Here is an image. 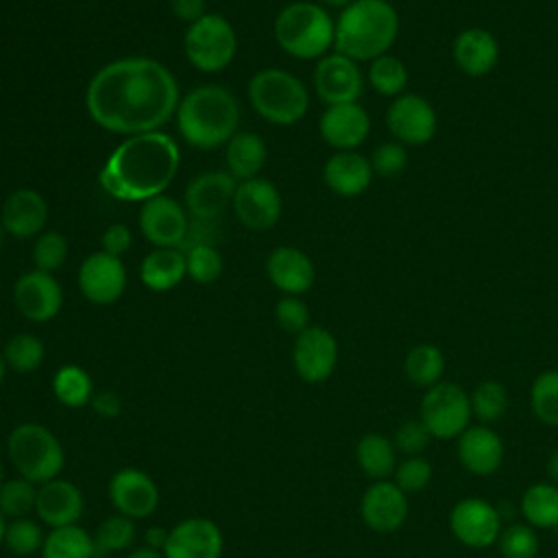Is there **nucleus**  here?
<instances>
[{
    "label": "nucleus",
    "instance_id": "f3484780",
    "mask_svg": "<svg viewBox=\"0 0 558 558\" xmlns=\"http://www.w3.org/2000/svg\"><path fill=\"white\" fill-rule=\"evenodd\" d=\"M190 218L183 205L170 196H153L140 209V229L157 248H179L187 233Z\"/></svg>",
    "mask_w": 558,
    "mask_h": 558
},
{
    "label": "nucleus",
    "instance_id": "423d86ee",
    "mask_svg": "<svg viewBox=\"0 0 558 558\" xmlns=\"http://www.w3.org/2000/svg\"><path fill=\"white\" fill-rule=\"evenodd\" d=\"M248 100L266 122L279 126L299 122L310 107L305 83L292 72L279 68L259 70L248 81Z\"/></svg>",
    "mask_w": 558,
    "mask_h": 558
},
{
    "label": "nucleus",
    "instance_id": "39448f33",
    "mask_svg": "<svg viewBox=\"0 0 558 558\" xmlns=\"http://www.w3.org/2000/svg\"><path fill=\"white\" fill-rule=\"evenodd\" d=\"M275 39L290 57L323 59L336 39V22L316 2L299 0L275 17Z\"/></svg>",
    "mask_w": 558,
    "mask_h": 558
},
{
    "label": "nucleus",
    "instance_id": "412c9836",
    "mask_svg": "<svg viewBox=\"0 0 558 558\" xmlns=\"http://www.w3.org/2000/svg\"><path fill=\"white\" fill-rule=\"evenodd\" d=\"M320 137L336 150H355L371 133V116L360 102L329 105L318 120Z\"/></svg>",
    "mask_w": 558,
    "mask_h": 558
},
{
    "label": "nucleus",
    "instance_id": "473e14b6",
    "mask_svg": "<svg viewBox=\"0 0 558 558\" xmlns=\"http://www.w3.org/2000/svg\"><path fill=\"white\" fill-rule=\"evenodd\" d=\"M445 368H447L445 353L440 351V347L432 342L414 344L403 360V373L408 381L421 390H427L438 381H442Z\"/></svg>",
    "mask_w": 558,
    "mask_h": 558
},
{
    "label": "nucleus",
    "instance_id": "a19ab883",
    "mask_svg": "<svg viewBox=\"0 0 558 558\" xmlns=\"http://www.w3.org/2000/svg\"><path fill=\"white\" fill-rule=\"evenodd\" d=\"M135 538V525L133 519L118 514L109 517L100 523L94 536V547H96V558H105L111 551H122L126 549Z\"/></svg>",
    "mask_w": 558,
    "mask_h": 558
},
{
    "label": "nucleus",
    "instance_id": "79ce46f5",
    "mask_svg": "<svg viewBox=\"0 0 558 558\" xmlns=\"http://www.w3.org/2000/svg\"><path fill=\"white\" fill-rule=\"evenodd\" d=\"M408 497L423 493L434 480V466L425 456H405L390 477Z\"/></svg>",
    "mask_w": 558,
    "mask_h": 558
},
{
    "label": "nucleus",
    "instance_id": "7c9ffc66",
    "mask_svg": "<svg viewBox=\"0 0 558 558\" xmlns=\"http://www.w3.org/2000/svg\"><path fill=\"white\" fill-rule=\"evenodd\" d=\"M519 512L534 530L558 527V484L549 480L532 482L519 499Z\"/></svg>",
    "mask_w": 558,
    "mask_h": 558
},
{
    "label": "nucleus",
    "instance_id": "dca6fc26",
    "mask_svg": "<svg viewBox=\"0 0 558 558\" xmlns=\"http://www.w3.org/2000/svg\"><path fill=\"white\" fill-rule=\"evenodd\" d=\"M231 203L238 220L251 231H266L281 216V194L272 181L262 177L240 181Z\"/></svg>",
    "mask_w": 558,
    "mask_h": 558
},
{
    "label": "nucleus",
    "instance_id": "1a4fd4ad",
    "mask_svg": "<svg viewBox=\"0 0 558 558\" xmlns=\"http://www.w3.org/2000/svg\"><path fill=\"white\" fill-rule=\"evenodd\" d=\"M418 418L434 440H456L471 425V397L460 384L442 379L423 390Z\"/></svg>",
    "mask_w": 558,
    "mask_h": 558
},
{
    "label": "nucleus",
    "instance_id": "de8ad7c7",
    "mask_svg": "<svg viewBox=\"0 0 558 558\" xmlns=\"http://www.w3.org/2000/svg\"><path fill=\"white\" fill-rule=\"evenodd\" d=\"M432 434L425 427V423L414 416L403 421L401 425H397L395 434H392V442L397 447V451L405 458V456H423V451L429 447L432 442Z\"/></svg>",
    "mask_w": 558,
    "mask_h": 558
},
{
    "label": "nucleus",
    "instance_id": "c03bdc74",
    "mask_svg": "<svg viewBox=\"0 0 558 558\" xmlns=\"http://www.w3.org/2000/svg\"><path fill=\"white\" fill-rule=\"evenodd\" d=\"M44 532L39 527L37 521L33 519H13L11 523H7V534H4V545L9 547L11 554L15 556H31L37 549L44 547Z\"/></svg>",
    "mask_w": 558,
    "mask_h": 558
},
{
    "label": "nucleus",
    "instance_id": "603ef678",
    "mask_svg": "<svg viewBox=\"0 0 558 558\" xmlns=\"http://www.w3.org/2000/svg\"><path fill=\"white\" fill-rule=\"evenodd\" d=\"M100 244H102V251L109 253V255H116L120 257L122 253H126L133 244V235H131V229L122 222H113L105 229L102 238H100Z\"/></svg>",
    "mask_w": 558,
    "mask_h": 558
},
{
    "label": "nucleus",
    "instance_id": "393cba45",
    "mask_svg": "<svg viewBox=\"0 0 558 558\" xmlns=\"http://www.w3.org/2000/svg\"><path fill=\"white\" fill-rule=\"evenodd\" d=\"M48 220V205L44 196L35 190L20 187L11 192L2 205L0 222L9 235L24 240L39 235Z\"/></svg>",
    "mask_w": 558,
    "mask_h": 558
},
{
    "label": "nucleus",
    "instance_id": "f03ea898",
    "mask_svg": "<svg viewBox=\"0 0 558 558\" xmlns=\"http://www.w3.org/2000/svg\"><path fill=\"white\" fill-rule=\"evenodd\" d=\"M179 144L161 131L126 137L105 161L98 183L118 201H148L177 177Z\"/></svg>",
    "mask_w": 558,
    "mask_h": 558
},
{
    "label": "nucleus",
    "instance_id": "4c0bfd02",
    "mask_svg": "<svg viewBox=\"0 0 558 558\" xmlns=\"http://www.w3.org/2000/svg\"><path fill=\"white\" fill-rule=\"evenodd\" d=\"M54 397L68 408H81L92 401L94 386L92 377L76 364H65L54 373L52 379Z\"/></svg>",
    "mask_w": 558,
    "mask_h": 558
},
{
    "label": "nucleus",
    "instance_id": "c85d7f7f",
    "mask_svg": "<svg viewBox=\"0 0 558 558\" xmlns=\"http://www.w3.org/2000/svg\"><path fill=\"white\" fill-rule=\"evenodd\" d=\"M185 275V253L179 248H155L142 259L140 266V279L153 292L177 288Z\"/></svg>",
    "mask_w": 558,
    "mask_h": 558
},
{
    "label": "nucleus",
    "instance_id": "0e129e2a",
    "mask_svg": "<svg viewBox=\"0 0 558 558\" xmlns=\"http://www.w3.org/2000/svg\"><path fill=\"white\" fill-rule=\"evenodd\" d=\"M2 475H4V471H2V464H0V484L4 482V480H2Z\"/></svg>",
    "mask_w": 558,
    "mask_h": 558
},
{
    "label": "nucleus",
    "instance_id": "37998d69",
    "mask_svg": "<svg viewBox=\"0 0 558 558\" xmlns=\"http://www.w3.org/2000/svg\"><path fill=\"white\" fill-rule=\"evenodd\" d=\"M35 499L37 488L24 477L0 484V512L9 519L26 517L31 510H35Z\"/></svg>",
    "mask_w": 558,
    "mask_h": 558
},
{
    "label": "nucleus",
    "instance_id": "72a5a7b5",
    "mask_svg": "<svg viewBox=\"0 0 558 558\" xmlns=\"http://www.w3.org/2000/svg\"><path fill=\"white\" fill-rule=\"evenodd\" d=\"M41 556L44 558H96L94 536H89L78 525L52 527V532L44 538Z\"/></svg>",
    "mask_w": 558,
    "mask_h": 558
},
{
    "label": "nucleus",
    "instance_id": "9b49d317",
    "mask_svg": "<svg viewBox=\"0 0 558 558\" xmlns=\"http://www.w3.org/2000/svg\"><path fill=\"white\" fill-rule=\"evenodd\" d=\"M386 126L403 146H423L434 140L438 116L427 98L405 92L388 105Z\"/></svg>",
    "mask_w": 558,
    "mask_h": 558
},
{
    "label": "nucleus",
    "instance_id": "20e7f679",
    "mask_svg": "<svg viewBox=\"0 0 558 558\" xmlns=\"http://www.w3.org/2000/svg\"><path fill=\"white\" fill-rule=\"evenodd\" d=\"M177 129L183 140L201 150L227 144L240 124L235 96L220 85H201L190 89L177 107Z\"/></svg>",
    "mask_w": 558,
    "mask_h": 558
},
{
    "label": "nucleus",
    "instance_id": "9d476101",
    "mask_svg": "<svg viewBox=\"0 0 558 558\" xmlns=\"http://www.w3.org/2000/svg\"><path fill=\"white\" fill-rule=\"evenodd\" d=\"M451 536L469 549H488L497 543L504 527L499 508L484 497H462L449 510Z\"/></svg>",
    "mask_w": 558,
    "mask_h": 558
},
{
    "label": "nucleus",
    "instance_id": "f8f14e48",
    "mask_svg": "<svg viewBox=\"0 0 558 558\" xmlns=\"http://www.w3.org/2000/svg\"><path fill=\"white\" fill-rule=\"evenodd\" d=\"M292 362L296 375L307 384H323L331 377L338 364V340L325 327L310 325L296 333Z\"/></svg>",
    "mask_w": 558,
    "mask_h": 558
},
{
    "label": "nucleus",
    "instance_id": "6e6d98bb",
    "mask_svg": "<svg viewBox=\"0 0 558 558\" xmlns=\"http://www.w3.org/2000/svg\"><path fill=\"white\" fill-rule=\"evenodd\" d=\"M166 538H168V532H166V530H161V527H150V530L146 532L148 547H153V549H157V547H161V549H163Z\"/></svg>",
    "mask_w": 558,
    "mask_h": 558
},
{
    "label": "nucleus",
    "instance_id": "cd10ccee",
    "mask_svg": "<svg viewBox=\"0 0 558 558\" xmlns=\"http://www.w3.org/2000/svg\"><path fill=\"white\" fill-rule=\"evenodd\" d=\"M371 159L357 150H336L323 168V179L338 196H357L373 181Z\"/></svg>",
    "mask_w": 558,
    "mask_h": 558
},
{
    "label": "nucleus",
    "instance_id": "f257e3e1",
    "mask_svg": "<svg viewBox=\"0 0 558 558\" xmlns=\"http://www.w3.org/2000/svg\"><path fill=\"white\" fill-rule=\"evenodd\" d=\"M172 72L150 57H126L100 68L87 85L85 107L105 131L140 135L159 131L179 107Z\"/></svg>",
    "mask_w": 558,
    "mask_h": 558
},
{
    "label": "nucleus",
    "instance_id": "3c124183",
    "mask_svg": "<svg viewBox=\"0 0 558 558\" xmlns=\"http://www.w3.org/2000/svg\"><path fill=\"white\" fill-rule=\"evenodd\" d=\"M214 220H203V218H192L187 225V233L183 242L179 244L181 253H187L194 246H216V240L220 238V229L214 225Z\"/></svg>",
    "mask_w": 558,
    "mask_h": 558
},
{
    "label": "nucleus",
    "instance_id": "7ed1b4c3",
    "mask_svg": "<svg viewBox=\"0 0 558 558\" xmlns=\"http://www.w3.org/2000/svg\"><path fill=\"white\" fill-rule=\"evenodd\" d=\"M401 20L388 0H353L336 20V52L353 61L388 54L399 37Z\"/></svg>",
    "mask_w": 558,
    "mask_h": 558
},
{
    "label": "nucleus",
    "instance_id": "13d9d810",
    "mask_svg": "<svg viewBox=\"0 0 558 558\" xmlns=\"http://www.w3.org/2000/svg\"><path fill=\"white\" fill-rule=\"evenodd\" d=\"M126 558H163L157 549H153V547H140V549H135V551H131Z\"/></svg>",
    "mask_w": 558,
    "mask_h": 558
},
{
    "label": "nucleus",
    "instance_id": "aec40b11",
    "mask_svg": "<svg viewBox=\"0 0 558 558\" xmlns=\"http://www.w3.org/2000/svg\"><path fill=\"white\" fill-rule=\"evenodd\" d=\"M222 532L205 517H192L177 523L166 538L163 558H220Z\"/></svg>",
    "mask_w": 558,
    "mask_h": 558
},
{
    "label": "nucleus",
    "instance_id": "6e6552de",
    "mask_svg": "<svg viewBox=\"0 0 558 558\" xmlns=\"http://www.w3.org/2000/svg\"><path fill=\"white\" fill-rule=\"evenodd\" d=\"M238 50L233 26L218 13H205L192 22L183 37V52L187 61L201 72L225 70Z\"/></svg>",
    "mask_w": 558,
    "mask_h": 558
},
{
    "label": "nucleus",
    "instance_id": "ddd939ff",
    "mask_svg": "<svg viewBox=\"0 0 558 558\" xmlns=\"http://www.w3.org/2000/svg\"><path fill=\"white\" fill-rule=\"evenodd\" d=\"M456 453L466 473L475 477H490L506 460V445L493 425L471 423L456 438Z\"/></svg>",
    "mask_w": 558,
    "mask_h": 558
},
{
    "label": "nucleus",
    "instance_id": "4be33fe9",
    "mask_svg": "<svg viewBox=\"0 0 558 558\" xmlns=\"http://www.w3.org/2000/svg\"><path fill=\"white\" fill-rule=\"evenodd\" d=\"M109 499L120 514L129 519H144L155 512L159 504V490L144 471L120 469L109 482Z\"/></svg>",
    "mask_w": 558,
    "mask_h": 558
},
{
    "label": "nucleus",
    "instance_id": "bb28decb",
    "mask_svg": "<svg viewBox=\"0 0 558 558\" xmlns=\"http://www.w3.org/2000/svg\"><path fill=\"white\" fill-rule=\"evenodd\" d=\"M37 517L50 527L74 525L83 514V495L68 480H50L37 488Z\"/></svg>",
    "mask_w": 558,
    "mask_h": 558
},
{
    "label": "nucleus",
    "instance_id": "a878e982",
    "mask_svg": "<svg viewBox=\"0 0 558 558\" xmlns=\"http://www.w3.org/2000/svg\"><path fill=\"white\" fill-rule=\"evenodd\" d=\"M266 275L286 294L299 296L307 292L314 283V264L296 246H275L266 259Z\"/></svg>",
    "mask_w": 558,
    "mask_h": 558
},
{
    "label": "nucleus",
    "instance_id": "6ab92c4d",
    "mask_svg": "<svg viewBox=\"0 0 558 558\" xmlns=\"http://www.w3.org/2000/svg\"><path fill=\"white\" fill-rule=\"evenodd\" d=\"M78 288L83 296L96 305L118 301L126 288V268L122 259L105 251L87 255L78 268Z\"/></svg>",
    "mask_w": 558,
    "mask_h": 558
},
{
    "label": "nucleus",
    "instance_id": "c756f323",
    "mask_svg": "<svg viewBox=\"0 0 558 558\" xmlns=\"http://www.w3.org/2000/svg\"><path fill=\"white\" fill-rule=\"evenodd\" d=\"M355 458H357L362 473L366 477H371L373 482L390 480L399 464V451H397L392 438H388L379 432H368L357 440Z\"/></svg>",
    "mask_w": 558,
    "mask_h": 558
},
{
    "label": "nucleus",
    "instance_id": "052dcab7",
    "mask_svg": "<svg viewBox=\"0 0 558 558\" xmlns=\"http://www.w3.org/2000/svg\"><path fill=\"white\" fill-rule=\"evenodd\" d=\"M4 534H7V517L0 512V545L4 543Z\"/></svg>",
    "mask_w": 558,
    "mask_h": 558
},
{
    "label": "nucleus",
    "instance_id": "2eb2a0df",
    "mask_svg": "<svg viewBox=\"0 0 558 558\" xmlns=\"http://www.w3.org/2000/svg\"><path fill=\"white\" fill-rule=\"evenodd\" d=\"M314 89L316 96L329 107V105H342V102H357L364 89V76L357 65V61L331 52L318 59L314 68Z\"/></svg>",
    "mask_w": 558,
    "mask_h": 558
},
{
    "label": "nucleus",
    "instance_id": "b1692460",
    "mask_svg": "<svg viewBox=\"0 0 558 558\" xmlns=\"http://www.w3.org/2000/svg\"><path fill=\"white\" fill-rule=\"evenodd\" d=\"M235 187V179L225 170L201 172L185 187V207L192 218L214 220L233 201Z\"/></svg>",
    "mask_w": 558,
    "mask_h": 558
},
{
    "label": "nucleus",
    "instance_id": "2f4dec72",
    "mask_svg": "<svg viewBox=\"0 0 558 558\" xmlns=\"http://www.w3.org/2000/svg\"><path fill=\"white\" fill-rule=\"evenodd\" d=\"M225 159L229 166V174L238 181H246L259 174L268 159V148L257 133L240 131L227 142Z\"/></svg>",
    "mask_w": 558,
    "mask_h": 558
},
{
    "label": "nucleus",
    "instance_id": "864d4df0",
    "mask_svg": "<svg viewBox=\"0 0 558 558\" xmlns=\"http://www.w3.org/2000/svg\"><path fill=\"white\" fill-rule=\"evenodd\" d=\"M170 11L181 22H196L205 15V0H170Z\"/></svg>",
    "mask_w": 558,
    "mask_h": 558
},
{
    "label": "nucleus",
    "instance_id": "680f3d73",
    "mask_svg": "<svg viewBox=\"0 0 558 558\" xmlns=\"http://www.w3.org/2000/svg\"><path fill=\"white\" fill-rule=\"evenodd\" d=\"M4 373H7V362H4V357L0 355V384L4 381Z\"/></svg>",
    "mask_w": 558,
    "mask_h": 558
},
{
    "label": "nucleus",
    "instance_id": "4468645a",
    "mask_svg": "<svg viewBox=\"0 0 558 558\" xmlns=\"http://www.w3.org/2000/svg\"><path fill=\"white\" fill-rule=\"evenodd\" d=\"M360 514L368 530L377 534H392L408 521L410 501L392 480H377L364 490L360 499Z\"/></svg>",
    "mask_w": 558,
    "mask_h": 558
},
{
    "label": "nucleus",
    "instance_id": "5fc2aeb1",
    "mask_svg": "<svg viewBox=\"0 0 558 558\" xmlns=\"http://www.w3.org/2000/svg\"><path fill=\"white\" fill-rule=\"evenodd\" d=\"M92 405L105 418H113V416L120 414V399L113 392H107V390L92 397Z\"/></svg>",
    "mask_w": 558,
    "mask_h": 558
},
{
    "label": "nucleus",
    "instance_id": "8fccbe9b",
    "mask_svg": "<svg viewBox=\"0 0 558 558\" xmlns=\"http://www.w3.org/2000/svg\"><path fill=\"white\" fill-rule=\"evenodd\" d=\"M275 318H277L279 327L290 333H301L303 329L310 327L307 305L299 296H292V294H286L283 299L277 301Z\"/></svg>",
    "mask_w": 558,
    "mask_h": 558
},
{
    "label": "nucleus",
    "instance_id": "f704fd0d",
    "mask_svg": "<svg viewBox=\"0 0 558 558\" xmlns=\"http://www.w3.org/2000/svg\"><path fill=\"white\" fill-rule=\"evenodd\" d=\"M473 418L482 425H495L501 421L510 408L508 388L497 379H482L469 392Z\"/></svg>",
    "mask_w": 558,
    "mask_h": 558
},
{
    "label": "nucleus",
    "instance_id": "ea45409f",
    "mask_svg": "<svg viewBox=\"0 0 558 558\" xmlns=\"http://www.w3.org/2000/svg\"><path fill=\"white\" fill-rule=\"evenodd\" d=\"M2 357L15 373H33L44 362V342L33 333H15L7 342Z\"/></svg>",
    "mask_w": 558,
    "mask_h": 558
},
{
    "label": "nucleus",
    "instance_id": "0eeeda50",
    "mask_svg": "<svg viewBox=\"0 0 558 558\" xmlns=\"http://www.w3.org/2000/svg\"><path fill=\"white\" fill-rule=\"evenodd\" d=\"M7 451L17 473L33 484L54 480L65 462L57 436L37 423L17 425L9 436Z\"/></svg>",
    "mask_w": 558,
    "mask_h": 558
},
{
    "label": "nucleus",
    "instance_id": "5701e85b",
    "mask_svg": "<svg viewBox=\"0 0 558 558\" xmlns=\"http://www.w3.org/2000/svg\"><path fill=\"white\" fill-rule=\"evenodd\" d=\"M499 54L501 50L497 37L482 26H469L460 31L451 44V57L456 68L471 78H480L493 72Z\"/></svg>",
    "mask_w": 558,
    "mask_h": 558
},
{
    "label": "nucleus",
    "instance_id": "a18cd8bd",
    "mask_svg": "<svg viewBox=\"0 0 558 558\" xmlns=\"http://www.w3.org/2000/svg\"><path fill=\"white\" fill-rule=\"evenodd\" d=\"M187 277L196 283H211L222 272V257L216 246H194L185 253Z\"/></svg>",
    "mask_w": 558,
    "mask_h": 558
},
{
    "label": "nucleus",
    "instance_id": "09e8293b",
    "mask_svg": "<svg viewBox=\"0 0 558 558\" xmlns=\"http://www.w3.org/2000/svg\"><path fill=\"white\" fill-rule=\"evenodd\" d=\"M368 159H371L375 174L390 179V177L401 174L408 168V148L397 140L384 142L373 150V155Z\"/></svg>",
    "mask_w": 558,
    "mask_h": 558
},
{
    "label": "nucleus",
    "instance_id": "4d7b16f0",
    "mask_svg": "<svg viewBox=\"0 0 558 558\" xmlns=\"http://www.w3.org/2000/svg\"><path fill=\"white\" fill-rule=\"evenodd\" d=\"M545 469H547V480L554 482V484H558V447L549 453Z\"/></svg>",
    "mask_w": 558,
    "mask_h": 558
},
{
    "label": "nucleus",
    "instance_id": "a211bd4d",
    "mask_svg": "<svg viewBox=\"0 0 558 558\" xmlns=\"http://www.w3.org/2000/svg\"><path fill=\"white\" fill-rule=\"evenodd\" d=\"M13 301L26 320L46 323L59 314L63 305V290L52 272L35 268L20 275L13 286Z\"/></svg>",
    "mask_w": 558,
    "mask_h": 558
},
{
    "label": "nucleus",
    "instance_id": "e433bc0d",
    "mask_svg": "<svg viewBox=\"0 0 558 558\" xmlns=\"http://www.w3.org/2000/svg\"><path fill=\"white\" fill-rule=\"evenodd\" d=\"M530 410L547 427H558V368L538 373L530 386Z\"/></svg>",
    "mask_w": 558,
    "mask_h": 558
},
{
    "label": "nucleus",
    "instance_id": "c9c22d12",
    "mask_svg": "<svg viewBox=\"0 0 558 558\" xmlns=\"http://www.w3.org/2000/svg\"><path fill=\"white\" fill-rule=\"evenodd\" d=\"M368 85L386 98H397L405 94L408 87V68L395 54H381L371 61L368 65Z\"/></svg>",
    "mask_w": 558,
    "mask_h": 558
},
{
    "label": "nucleus",
    "instance_id": "58836bf2",
    "mask_svg": "<svg viewBox=\"0 0 558 558\" xmlns=\"http://www.w3.org/2000/svg\"><path fill=\"white\" fill-rule=\"evenodd\" d=\"M495 547L501 558H536L541 551L538 530H534L525 521L504 525Z\"/></svg>",
    "mask_w": 558,
    "mask_h": 558
},
{
    "label": "nucleus",
    "instance_id": "e2e57ef3",
    "mask_svg": "<svg viewBox=\"0 0 558 558\" xmlns=\"http://www.w3.org/2000/svg\"><path fill=\"white\" fill-rule=\"evenodd\" d=\"M4 238H7V229H4L2 222H0V248H2V244H4Z\"/></svg>",
    "mask_w": 558,
    "mask_h": 558
},
{
    "label": "nucleus",
    "instance_id": "49530a36",
    "mask_svg": "<svg viewBox=\"0 0 558 558\" xmlns=\"http://www.w3.org/2000/svg\"><path fill=\"white\" fill-rule=\"evenodd\" d=\"M68 257V242L59 231H44L33 246V264L37 270L52 272Z\"/></svg>",
    "mask_w": 558,
    "mask_h": 558
},
{
    "label": "nucleus",
    "instance_id": "bf43d9fd",
    "mask_svg": "<svg viewBox=\"0 0 558 558\" xmlns=\"http://www.w3.org/2000/svg\"><path fill=\"white\" fill-rule=\"evenodd\" d=\"M353 0H323V4H327V7H333V9H344V7H349Z\"/></svg>",
    "mask_w": 558,
    "mask_h": 558
}]
</instances>
